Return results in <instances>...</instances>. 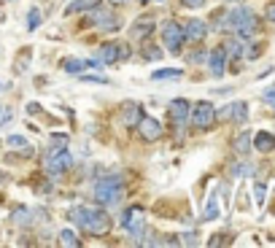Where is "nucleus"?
<instances>
[{"mask_svg": "<svg viewBox=\"0 0 275 248\" xmlns=\"http://www.w3.org/2000/svg\"><path fill=\"white\" fill-rule=\"evenodd\" d=\"M97 0H76V3L68 6V14H76V11H84V8H94Z\"/></svg>", "mask_w": 275, "mask_h": 248, "instance_id": "4be33fe9", "label": "nucleus"}, {"mask_svg": "<svg viewBox=\"0 0 275 248\" xmlns=\"http://www.w3.org/2000/svg\"><path fill=\"white\" fill-rule=\"evenodd\" d=\"M208 33V24L203 19H192V22H186L184 27V41H192V43H200Z\"/></svg>", "mask_w": 275, "mask_h": 248, "instance_id": "1a4fd4ad", "label": "nucleus"}, {"mask_svg": "<svg viewBox=\"0 0 275 248\" xmlns=\"http://www.w3.org/2000/svg\"><path fill=\"white\" fill-rule=\"evenodd\" d=\"M151 30H154V22H151V19H138V24H135V30H132V35H135V38H143V35H148Z\"/></svg>", "mask_w": 275, "mask_h": 248, "instance_id": "6ab92c4d", "label": "nucleus"}, {"mask_svg": "<svg viewBox=\"0 0 275 248\" xmlns=\"http://www.w3.org/2000/svg\"><path fill=\"white\" fill-rule=\"evenodd\" d=\"M189 119H192V124H194L197 130H208V127H213V121H216V108H213V103L200 100L192 111H189Z\"/></svg>", "mask_w": 275, "mask_h": 248, "instance_id": "39448f33", "label": "nucleus"}, {"mask_svg": "<svg viewBox=\"0 0 275 248\" xmlns=\"http://www.w3.org/2000/svg\"><path fill=\"white\" fill-rule=\"evenodd\" d=\"M221 30H232V33H238L240 38H248L257 33V16H254L251 8H232L230 14H224V22L219 24Z\"/></svg>", "mask_w": 275, "mask_h": 248, "instance_id": "f03ea898", "label": "nucleus"}, {"mask_svg": "<svg viewBox=\"0 0 275 248\" xmlns=\"http://www.w3.org/2000/svg\"><path fill=\"white\" fill-rule=\"evenodd\" d=\"M97 60H100V62H106V65L119 62V43H106V46H100Z\"/></svg>", "mask_w": 275, "mask_h": 248, "instance_id": "4468645a", "label": "nucleus"}, {"mask_svg": "<svg viewBox=\"0 0 275 248\" xmlns=\"http://www.w3.org/2000/svg\"><path fill=\"white\" fill-rule=\"evenodd\" d=\"M154 79H181V70H154Z\"/></svg>", "mask_w": 275, "mask_h": 248, "instance_id": "5701e85b", "label": "nucleus"}, {"mask_svg": "<svg viewBox=\"0 0 275 248\" xmlns=\"http://www.w3.org/2000/svg\"><path fill=\"white\" fill-rule=\"evenodd\" d=\"M60 243H62V245H70V248L81 245L79 237H76V232H70V230H62V232H60Z\"/></svg>", "mask_w": 275, "mask_h": 248, "instance_id": "412c9836", "label": "nucleus"}, {"mask_svg": "<svg viewBox=\"0 0 275 248\" xmlns=\"http://www.w3.org/2000/svg\"><path fill=\"white\" fill-rule=\"evenodd\" d=\"M121 194H124V178L121 176H108V178L97 181V186H94V200L106 208L119 203Z\"/></svg>", "mask_w": 275, "mask_h": 248, "instance_id": "7ed1b4c3", "label": "nucleus"}, {"mask_svg": "<svg viewBox=\"0 0 275 248\" xmlns=\"http://www.w3.org/2000/svg\"><path fill=\"white\" fill-rule=\"evenodd\" d=\"M89 19H92V22L94 24H100V27H108V30H116V19H113V14L108 11V8H103V6H97V3H94V11L89 14Z\"/></svg>", "mask_w": 275, "mask_h": 248, "instance_id": "9d476101", "label": "nucleus"}, {"mask_svg": "<svg viewBox=\"0 0 275 248\" xmlns=\"http://www.w3.org/2000/svg\"><path fill=\"white\" fill-rule=\"evenodd\" d=\"M140 221H143V208H138V205L121 213V224H124L127 230H132L135 235H140Z\"/></svg>", "mask_w": 275, "mask_h": 248, "instance_id": "9b49d317", "label": "nucleus"}, {"mask_svg": "<svg viewBox=\"0 0 275 248\" xmlns=\"http://www.w3.org/2000/svg\"><path fill=\"white\" fill-rule=\"evenodd\" d=\"M8 119H11V111H8L6 106H0V124H6Z\"/></svg>", "mask_w": 275, "mask_h": 248, "instance_id": "c85d7f7f", "label": "nucleus"}, {"mask_svg": "<svg viewBox=\"0 0 275 248\" xmlns=\"http://www.w3.org/2000/svg\"><path fill=\"white\" fill-rule=\"evenodd\" d=\"M264 192H267V186H264L262 181H259V184L254 186V197H257V205H264Z\"/></svg>", "mask_w": 275, "mask_h": 248, "instance_id": "393cba45", "label": "nucleus"}, {"mask_svg": "<svg viewBox=\"0 0 275 248\" xmlns=\"http://www.w3.org/2000/svg\"><path fill=\"white\" fill-rule=\"evenodd\" d=\"M111 3H124V0H111Z\"/></svg>", "mask_w": 275, "mask_h": 248, "instance_id": "f704fd0d", "label": "nucleus"}, {"mask_svg": "<svg viewBox=\"0 0 275 248\" xmlns=\"http://www.w3.org/2000/svg\"><path fill=\"white\" fill-rule=\"evenodd\" d=\"M162 43L170 54H178L181 52V43H184V27L178 22H167L162 27Z\"/></svg>", "mask_w": 275, "mask_h": 248, "instance_id": "423d86ee", "label": "nucleus"}, {"mask_svg": "<svg viewBox=\"0 0 275 248\" xmlns=\"http://www.w3.org/2000/svg\"><path fill=\"white\" fill-rule=\"evenodd\" d=\"M254 146H257V151H262V154L275 151V135H270V132H257V138H254Z\"/></svg>", "mask_w": 275, "mask_h": 248, "instance_id": "dca6fc26", "label": "nucleus"}, {"mask_svg": "<svg viewBox=\"0 0 275 248\" xmlns=\"http://www.w3.org/2000/svg\"><path fill=\"white\" fill-rule=\"evenodd\" d=\"M70 221L92 235H106L111 230V218L106 216V211H94V208H73Z\"/></svg>", "mask_w": 275, "mask_h": 248, "instance_id": "f257e3e1", "label": "nucleus"}, {"mask_svg": "<svg viewBox=\"0 0 275 248\" xmlns=\"http://www.w3.org/2000/svg\"><path fill=\"white\" fill-rule=\"evenodd\" d=\"M205 3V0H184V6H189V8H200Z\"/></svg>", "mask_w": 275, "mask_h": 248, "instance_id": "2f4dec72", "label": "nucleus"}, {"mask_svg": "<svg viewBox=\"0 0 275 248\" xmlns=\"http://www.w3.org/2000/svg\"><path fill=\"white\" fill-rule=\"evenodd\" d=\"M227 52H224V46H219V49H213L211 57H208V65H211V73L213 76H224V65H227Z\"/></svg>", "mask_w": 275, "mask_h": 248, "instance_id": "f8f14e48", "label": "nucleus"}, {"mask_svg": "<svg viewBox=\"0 0 275 248\" xmlns=\"http://www.w3.org/2000/svg\"><path fill=\"white\" fill-rule=\"evenodd\" d=\"M232 148H235V154L238 157H245L251 151V132L248 130H243L238 138H235V143H232Z\"/></svg>", "mask_w": 275, "mask_h": 248, "instance_id": "2eb2a0df", "label": "nucleus"}, {"mask_svg": "<svg viewBox=\"0 0 275 248\" xmlns=\"http://www.w3.org/2000/svg\"><path fill=\"white\" fill-rule=\"evenodd\" d=\"M243 49H245V43L240 41V38H235V41H227L224 43L227 57H243Z\"/></svg>", "mask_w": 275, "mask_h": 248, "instance_id": "a211bd4d", "label": "nucleus"}, {"mask_svg": "<svg viewBox=\"0 0 275 248\" xmlns=\"http://www.w3.org/2000/svg\"><path fill=\"white\" fill-rule=\"evenodd\" d=\"M140 119V106H135V103H127L124 108H121V121L127 124V127H135Z\"/></svg>", "mask_w": 275, "mask_h": 248, "instance_id": "f3484780", "label": "nucleus"}, {"mask_svg": "<svg viewBox=\"0 0 275 248\" xmlns=\"http://www.w3.org/2000/svg\"><path fill=\"white\" fill-rule=\"evenodd\" d=\"M170 119H173V124H176V130H178V135H181V130H184V124H186V119H189V111H192V106L184 100V97H178V100H173L170 103Z\"/></svg>", "mask_w": 275, "mask_h": 248, "instance_id": "0eeeda50", "label": "nucleus"}, {"mask_svg": "<svg viewBox=\"0 0 275 248\" xmlns=\"http://www.w3.org/2000/svg\"><path fill=\"white\" fill-rule=\"evenodd\" d=\"M264 16H267V22H275V3L267 6V11H264Z\"/></svg>", "mask_w": 275, "mask_h": 248, "instance_id": "7c9ffc66", "label": "nucleus"}, {"mask_svg": "<svg viewBox=\"0 0 275 248\" xmlns=\"http://www.w3.org/2000/svg\"><path fill=\"white\" fill-rule=\"evenodd\" d=\"M135 127H138L143 140H159L162 138V124H159L157 119H151V116H140Z\"/></svg>", "mask_w": 275, "mask_h": 248, "instance_id": "6e6552de", "label": "nucleus"}, {"mask_svg": "<svg viewBox=\"0 0 275 248\" xmlns=\"http://www.w3.org/2000/svg\"><path fill=\"white\" fill-rule=\"evenodd\" d=\"M251 173H254L251 165H235V167H232V176H238V178H240V176H251Z\"/></svg>", "mask_w": 275, "mask_h": 248, "instance_id": "a878e982", "label": "nucleus"}, {"mask_svg": "<svg viewBox=\"0 0 275 248\" xmlns=\"http://www.w3.org/2000/svg\"><path fill=\"white\" fill-rule=\"evenodd\" d=\"M143 57H146V60H159V57H162V52L154 49V46H143Z\"/></svg>", "mask_w": 275, "mask_h": 248, "instance_id": "bb28decb", "label": "nucleus"}, {"mask_svg": "<svg viewBox=\"0 0 275 248\" xmlns=\"http://www.w3.org/2000/svg\"><path fill=\"white\" fill-rule=\"evenodd\" d=\"M205 60V54H200V52H197V54H189V62H203Z\"/></svg>", "mask_w": 275, "mask_h": 248, "instance_id": "72a5a7b5", "label": "nucleus"}, {"mask_svg": "<svg viewBox=\"0 0 275 248\" xmlns=\"http://www.w3.org/2000/svg\"><path fill=\"white\" fill-rule=\"evenodd\" d=\"M205 221H213V218H219V203H216V194L208 200V205H205V213H203Z\"/></svg>", "mask_w": 275, "mask_h": 248, "instance_id": "aec40b11", "label": "nucleus"}, {"mask_svg": "<svg viewBox=\"0 0 275 248\" xmlns=\"http://www.w3.org/2000/svg\"><path fill=\"white\" fill-rule=\"evenodd\" d=\"M8 146H22V148H27V140L22 135H11V138H8Z\"/></svg>", "mask_w": 275, "mask_h": 248, "instance_id": "cd10ccee", "label": "nucleus"}, {"mask_svg": "<svg viewBox=\"0 0 275 248\" xmlns=\"http://www.w3.org/2000/svg\"><path fill=\"white\" fill-rule=\"evenodd\" d=\"M70 165H73V157H70L68 148H52L49 154L43 157V167H46V173H49L52 178L62 176L65 170H70Z\"/></svg>", "mask_w": 275, "mask_h": 248, "instance_id": "20e7f679", "label": "nucleus"}, {"mask_svg": "<svg viewBox=\"0 0 275 248\" xmlns=\"http://www.w3.org/2000/svg\"><path fill=\"white\" fill-rule=\"evenodd\" d=\"M178 243H184V245H194L197 240H194V235H181V240Z\"/></svg>", "mask_w": 275, "mask_h": 248, "instance_id": "c756f323", "label": "nucleus"}, {"mask_svg": "<svg viewBox=\"0 0 275 248\" xmlns=\"http://www.w3.org/2000/svg\"><path fill=\"white\" fill-rule=\"evenodd\" d=\"M262 97H264V100H275V87L264 89V92H262Z\"/></svg>", "mask_w": 275, "mask_h": 248, "instance_id": "473e14b6", "label": "nucleus"}, {"mask_svg": "<svg viewBox=\"0 0 275 248\" xmlns=\"http://www.w3.org/2000/svg\"><path fill=\"white\" fill-rule=\"evenodd\" d=\"M38 22H41V11H38V8H33V11L27 14V27H30V30H35Z\"/></svg>", "mask_w": 275, "mask_h": 248, "instance_id": "b1692460", "label": "nucleus"}, {"mask_svg": "<svg viewBox=\"0 0 275 248\" xmlns=\"http://www.w3.org/2000/svg\"><path fill=\"white\" fill-rule=\"evenodd\" d=\"M221 116L238 121V124H243L245 119H248V106H245V103H232V106H227V108L221 111Z\"/></svg>", "mask_w": 275, "mask_h": 248, "instance_id": "ddd939ff", "label": "nucleus"}]
</instances>
